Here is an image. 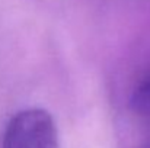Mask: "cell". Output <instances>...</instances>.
<instances>
[{"label": "cell", "mask_w": 150, "mask_h": 148, "mask_svg": "<svg viewBox=\"0 0 150 148\" xmlns=\"http://www.w3.org/2000/svg\"><path fill=\"white\" fill-rule=\"evenodd\" d=\"M1 148H58V132L51 113L41 107H28L7 122Z\"/></svg>", "instance_id": "1"}, {"label": "cell", "mask_w": 150, "mask_h": 148, "mask_svg": "<svg viewBox=\"0 0 150 148\" xmlns=\"http://www.w3.org/2000/svg\"><path fill=\"white\" fill-rule=\"evenodd\" d=\"M131 105L137 113L143 116H150V74L136 87Z\"/></svg>", "instance_id": "2"}]
</instances>
